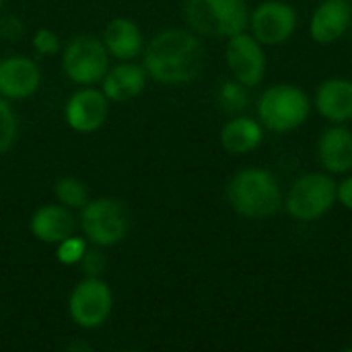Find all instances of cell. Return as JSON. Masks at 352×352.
Masks as SVG:
<instances>
[{
  "instance_id": "cell-1",
  "label": "cell",
  "mask_w": 352,
  "mask_h": 352,
  "mask_svg": "<svg viewBox=\"0 0 352 352\" xmlns=\"http://www.w3.org/2000/svg\"><path fill=\"white\" fill-rule=\"evenodd\" d=\"M146 74L163 85H184L194 80L204 66V52L198 37L186 29L157 33L144 50Z\"/></svg>"
},
{
  "instance_id": "cell-2",
  "label": "cell",
  "mask_w": 352,
  "mask_h": 352,
  "mask_svg": "<svg viewBox=\"0 0 352 352\" xmlns=\"http://www.w3.org/2000/svg\"><path fill=\"white\" fill-rule=\"evenodd\" d=\"M227 200L231 208L248 219L272 217L283 204L278 179L260 167H248L233 175L227 186Z\"/></svg>"
},
{
  "instance_id": "cell-3",
  "label": "cell",
  "mask_w": 352,
  "mask_h": 352,
  "mask_svg": "<svg viewBox=\"0 0 352 352\" xmlns=\"http://www.w3.org/2000/svg\"><path fill=\"white\" fill-rule=\"evenodd\" d=\"M186 21L206 37H231L245 31L250 12L245 0H186Z\"/></svg>"
},
{
  "instance_id": "cell-4",
  "label": "cell",
  "mask_w": 352,
  "mask_h": 352,
  "mask_svg": "<svg viewBox=\"0 0 352 352\" xmlns=\"http://www.w3.org/2000/svg\"><path fill=\"white\" fill-rule=\"evenodd\" d=\"M309 99L295 85H274L258 101V118L272 132H291L305 124Z\"/></svg>"
},
{
  "instance_id": "cell-5",
  "label": "cell",
  "mask_w": 352,
  "mask_h": 352,
  "mask_svg": "<svg viewBox=\"0 0 352 352\" xmlns=\"http://www.w3.org/2000/svg\"><path fill=\"white\" fill-rule=\"evenodd\" d=\"M80 227L91 243L109 248L124 241L130 229V217L122 202L113 198H97L80 208Z\"/></svg>"
},
{
  "instance_id": "cell-6",
  "label": "cell",
  "mask_w": 352,
  "mask_h": 352,
  "mask_svg": "<svg viewBox=\"0 0 352 352\" xmlns=\"http://www.w3.org/2000/svg\"><path fill=\"white\" fill-rule=\"evenodd\" d=\"M338 200V184L326 173H305L289 190L287 210L297 221L324 217Z\"/></svg>"
},
{
  "instance_id": "cell-7",
  "label": "cell",
  "mask_w": 352,
  "mask_h": 352,
  "mask_svg": "<svg viewBox=\"0 0 352 352\" xmlns=\"http://www.w3.org/2000/svg\"><path fill=\"white\" fill-rule=\"evenodd\" d=\"M62 68L72 82L89 87L103 80L109 70V54L97 37L76 35L62 52Z\"/></svg>"
},
{
  "instance_id": "cell-8",
  "label": "cell",
  "mask_w": 352,
  "mask_h": 352,
  "mask_svg": "<svg viewBox=\"0 0 352 352\" xmlns=\"http://www.w3.org/2000/svg\"><path fill=\"white\" fill-rule=\"evenodd\" d=\"M113 307V295L105 280L99 276L82 278L70 293L68 314L72 322L85 330L99 328L107 322Z\"/></svg>"
},
{
  "instance_id": "cell-9",
  "label": "cell",
  "mask_w": 352,
  "mask_h": 352,
  "mask_svg": "<svg viewBox=\"0 0 352 352\" xmlns=\"http://www.w3.org/2000/svg\"><path fill=\"white\" fill-rule=\"evenodd\" d=\"M248 25L262 45H280L295 33L297 12L283 0H266L252 12Z\"/></svg>"
},
{
  "instance_id": "cell-10",
  "label": "cell",
  "mask_w": 352,
  "mask_h": 352,
  "mask_svg": "<svg viewBox=\"0 0 352 352\" xmlns=\"http://www.w3.org/2000/svg\"><path fill=\"white\" fill-rule=\"evenodd\" d=\"M227 66L241 85L258 87L266 74V54L262 43L248 33H235L227 41Z\"/></svg>"
},
{
  "instance_id": "cell-11",
  "label": "cell",
  "mask_w": 352,
  "mask_h": 352,
  "mask_svg": "<svg viewBox=\"0 0 352 352\" xmlns=\"http://www.w3.org/2000/svg\"><path fill=\"white\" fill-rule=\"evenodd\" d=\"M109 111V99L103 91L97 89H80L68 101L64 109L66 124L80 134H91L99 130Z\"/></svg>"
},
{
  "instance_id": "cell-12",
  "label": "cell",
  "mask_w": 352,
  "mask_h": 352,
  "mask_svg": "<svg viewBox=\"0 0 352 352\" xmlns=\"http://www.w3.org/2000/svg\"><path fill=\"white\" fill-rule=\"evenodd\" d=\"M41 82L39 66L25 56H10L0 60V97L27 99Z\"/></svg>"
},
{
  "instance_id": "cell-13",
  "label": "cell",
  "mask_w": 352,
  "mask_h": 352,
  "mask_svg": "<svg viewBox=\"0 0 352 352\" xmlns=\"http://www.w3.org/2000/svg\"><path fill=\"white\" fill-rule=\"evenodd\" d=\"M352 6L349 0H324L309 23V33L314 41L328 45L338 41L351 27Z\"/></svg>"
},
{
  "instance_id": "cell-14",
  "label": "cell",
  "mask_w": 352,
  "mask_h": 352,
  "mask_svg": "<svg viewBox=\"0 0 352 352\" xmlns=\"http://www.w3.org/2000/svg\"><path fill=\"white\" fill-rule=\"evenodd\" d=\"M29 229L41 243H60L74 233V217L62 204H45L33 212Z\"/></svg>"
},
{
  "instance_id": "cell-15",
  "label": "cell",
  "mask_w": 352,
  "mask_h": 352,
  "mask_svg": "<svg viewBox=\"0 0 352 352\" xmlns=\"http://www.w3.org/2000/svg\"><path fill=\"white\" fill-rule=\"evenodd\" d=\"M146 76L148 74H146L144 66H138L132 60L122 62L105 72V76L101 80L103 93L109 101H116V103L130 101L144 91Z\"/></svg>"
},
{
  "instance_id": "cell-16",
  "label": "cell",
  "mask_w": 352,
  "mask_h": 352,
  "mask_svg": "<svg viewBox=\"0 0 352 352\" xmlns=\"http://www.w3.org/2000/svg\"><path fill=\"white\" fill-rule=\"evenodd\" d=\"M318 157L326 171L330 173H349L352 169V132L336 124L328 128L318 142Z\"/></svg>"
},
{
  "instance_id": "cell-17",
  "label": "cell",
  "mask_w": 352,
  "mask_h": 352,
  "mask_svg": "<svg viewBox=\"0 0 352 352\" xmlns=\"http://www.w3.org/2000/svg\"><path fill=\"white\" fill-rule=\"evenodd\" d=\"M103 45H105L107 54L113 56L116 60L130 62L142 54V47H144L142 31L138 29V25L132 19L118 16L107 23V27L103 31Z\"/></svg>"
},
{
  "instance_id": "cell-18",
  "label": "cell",
  "mask_w": 352,
  "mask_h": 352,
  "mask_svg": "<svg viewBox=\"0 0 352 352\" xmlns=\"http://www.w3.org/2000/svg\"><path fill=\"white\" fill-rule=\"evenodd\" d=\"M316 107L326 120L334 124H344L352 120V80L349 78L324 80L316 93Z\"/></svg>"
},
{
  "instance_id": "cell-19",
  "label": "cell",
  "mask_w": 352,
  "mask_h": 352,
  "mask_svg": "<svg viewBox=\"0 0 352 352\" xmlns=\"http://www.w3.org/2000/svg\"><path fill=\"white\" fill-rule=\"evenodd\" d=\"M264 138V128L260 122L239 116L227 122L221 130V144L231 155H245L260 146Z\"/></svg>"
},
{
  "instance_id": "cell-20",
  "label": "cell",
  "mask_w": 352,
  "mask_h": 352,
  "mask_svg": "<svg viewBox=\"0 0 352 352\" xmlns=\"http://www.w3.org/2000/svg\"><path fill=\"white\" fill-rule=\"evenodd\" d=\"M54 194L66 208H82L89 202L87 188L76 177H60L54 186Z\"/></svg>"
},
{
  "instance_id": "cell-21",
  "label": "cell",
  "mask_w": 352,
  "mask_h": 352,
  "mask_svg": "<svg viewBox=\"0 0 352 352\" xmlns=\"http://www.w3.org/2000/svg\"><path fill=\"white\" fill-rule=\"evenodd\" d=\"M219 99H221V105L227 111H239V109L248 107L250 93H248V87L241 85L239 80H229V82H225L221 87Z\"/></svg>"
},
{
  "instance_id": "cell-22",
  "label": "cell",
  "mask_w": 352,
  "mask_h": 352,
  "mask_svg": "<svg viewBox=\"0 0 352 352\" xmlns=\"http://www.w3.org/2000/svg\"><path fill=\"white\" fill-rule=\"evenodd\" d=\"M16 138V116L12 107L0 97V155L6 153Z\"/></svg>"
},
{
  "instance_id": "cell-23",
  "label": "cell",
  "mask_w": 352,
  "mask_h": 352,
  "mask_svg": "<svg viewBox=\"0 0 352 352\" xmlns=\"http://www.w3.org/2000/svg\"><path fill=\"white\" fill-rule=\"evenodd\" d=\"M87 252V241L82 237H66L58 243V250H56V258L60 264H66V266H76L80 262V258L85 256Z\"/></svg>"
},
{
  "instance_id": "cell-24",
  "label": "cell",
  "mask_w": 352,
  "mask_h": 352,
  "mask_svg": "<svg viewBox=\"0 0 352 352\" xmlns=\"http://www.w3.org/2000/svg\"><path fill=\"white\" fill-rule=\"evenodd\" d=\"M31 43L39 56H54L60 52V37L52 29H37Z\"/></svg>"
},
{
  "instance_id": "cell-25",
  "label": "cell",
  "mask_w": 352,
  "mask_h": 352,
  "mask_svg": "<svg viewBox=\"0 0 352 352\" xmlns=\"http://www.w3.org/2000/svg\"><path fill=\"white\" fill-rule=\"evenodd\" d=\"M76 266L80 268V272H85V276H99L103 272V268H105V258L99 252H89L87 250Z\"/></svg>"
},
{
  "instance_id": "cell-26",
  "label": "cell",
  "mask_w": 352,
  "mask_h": 352,
  "mask_svg": "<svg viewBox=\"0 0 352 352\" xmlns=\"http://www.w3.org/2000/svg\"><path fill=\"white\" fill-rule=\"evenodd\" d=\"M21 23L16 21V19H12V16H6V19H2L0 21V37L2 39H6V41H12V39H16L19 35H21Z\"/></svg>"
},
{
  "instance_id": "cell-27",
  "label": "cell",
  "mask_w": 352,
  "mask_h": 352,
  "mask_svg": "<svg viewBox=\"0 0 352 352\" xmlns=\"http://www.w3.org/2000/svg\"><path fill=\"white\" fill-rule=\"evenodd\" d=\"M338 202H340L344 208L352 210V175L351 177H346V179L338 186Z\"/></svg>"
},
{
  "instance_id": "cell-28",
  "label": "cell",
  "mask_w": 352,
  "mask_h": 352,
  "mask_svg": "<svg viewBox=\"0 0 352 352\" xmlns=\"http://www.w3.org/2000/svg\"><path fill=\"white\" fill-rule=\"evenodd\" d=\"M0 6H2V0H0Z\"/></svg>"
}]
</instances>
